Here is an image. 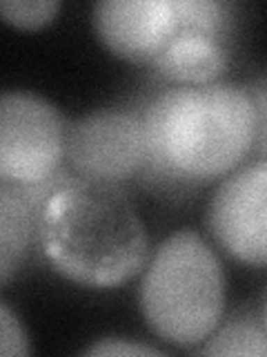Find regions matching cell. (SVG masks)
I'll list each match as a JSON object with an SVG mask.
<instances>
[{
  "label": "cell",
  "mask_w": 267,
  "mask_h": 357,
  "mask_svg": "<svg viewBox=\"0 0 267 357\" xmlns=\"http://www.w3.org/2000/svg\"><path fill=\"white\" fill-rule=\"evenodd\" d=\"M200 355H267V331L261 317L241 312L216 328L198 349Z\"/></svg>",
  "instance_id": "10"
},
{
  "label": "cell",
  "mask_w": 267,
  "mask_h": 357,
  "mask_svg": "<svg viewBox=\"0 0 267 357\" xmlns=\"http://www.w3.org/2000/svg\"><path fill=\"white\" fill-rule=\"evenodd\" d=\"M33 206L18 185H0V284L7 286L33 237Z\"/></svg>",
  "instance_id": "9"
},
{
  "label": "cell",
  "mask_w": 267,
  "mask_h": 357,
  "mask_svg": "<svg viewBox=\"0 0 267 357\" xmlns=\"http://www.w3.org/2000/svg\"><path fill=\"white\" fill-rule=\"evenodd\" d=\"M65 159L81 178L116 183L147 161L143 121L118 109H100L70 123Z\"/></svg>",
  "instance_id": "6"
},
{
  "label": "cell",
  "mask_w": 267,
  "mask_h": 357,
  "mask_svg": "<svg viewBox=\"0 0 267 357\" xmlns=\"http://www.w3.org/2000/svg\"><path fill=\"white\" fill-rule=\"evenodd\" d=\"M29 353H31V349H29L27 333H25V328H22L18 315L3 299L0 301V355L22 357V355H29Z\"/></svg>",
  "instance_id": "13"
},
{
  "label": "cell",
  "mask_w": 267,
  "mask_h": 357,
  "mask_svg": "<svg viewBox=\"0 0 267 357\" xmlns=\"http://www.w3.org/2000/svg\"><path fill=\"white\" fill-rule=\"evenodd\" d=\"M63 114L31 92H5L0 98V176L5 183L33 188L54 178L65 159Z\"/></svg>",
  "instance_id": "4"
},
{
  "label": "cell",
  "mask_w": 267,
  "mask_h": 357,
  "mask_svg": "<svg viewBox=\"0 0 267 357\" xmlns=\"http://www.w3.org/2000/svg\"><path fill=\"white\" fill-rule=\"evenodd\" d=\"M205 223L236 261L267 266V159L241 167L216 188Z\"/></svg>",
  "instance_id": "5"
},
{
  "label": "cell",
  "mask_w": 267,
  "mask_h": 357,
  "mask_svg": "<svg viewBox=\"0 0 267 357\" xmlns=\"http://www.w3.org/2000/svg\"><path fill=\"white\" fill-rule=\"evenodd\" d=\"M248 92L256 107V141L254 148L267 159V78L248 85Z\"/></svg>",
  "instance_id": "14"
},
{
  "label": "cell",
  "mask_w": 267,
  "mask_h": 357,
  "mask_svg": "<svg viewBox=\"0 0 267 357\" xmlns=\"http://www.w3.org/2000/svg\"><path fill=\"white\" fill-rule=\"evenodd\" d=\"M143 130L154 167L205 183L232 174L254 150L256 107L236 83L176 85L147 105Z\"/></svg>",
  "instance_id": "2"
},
{
  "label": "cell",
  "mask_w": 267,
  "mask_h": 357,
  "mask_svg": "<svg viewBox=\"0 0 267 357\" xmlns=\"http://www.w3.org/2000/svg\"><path fill=\"white\" fill-rule=\"evenodd\" d=\"M58 0H3L0 14L7 25L16 29H40L58 16Z\"/></svg>",
  "instance_id": "12"
},
{
  "label": "cell",
  "mask_w": 267,
  "mask_h": 357,
  "mask_svg": "<svg viewBox=\"0 0 267 357\" xmlns=\"http://www.w3.org/2000/svg\"><path fill=\"white\" fill-rule=\"evenodd\" d=\"M100 43L122 61L152 65L181 31L174 0H100L94 7Z\"/></svg>",
  "instance_id": "7"
},
{
  "label": "cell",
  "mask_w": 267,
  "mask_h": 357,
  "mask_svg": "<svg viewBox=\"0 0 267 357\" xmlns=\"http://www.w3.org/2000/svg\"><path fill=\"white\" fill-rule=\"evenodd\" d=\"M83 355H161L159 349H152L147 344H136V342H127V340H98L96 344L87 346V349L81 351Z\"/></svg>",
  "instance_id": "15"
},
{
  "label": "cell",
  "mask_w": 267,
  "mask_h": 357,
  "mask_svg": "<svg viewBox=\"0 0 267 357\" xmlns=\"http://www.w3.org/2000/svg\"><path fill=\"white\" fill-rule=\"evenodd\" d=\"M174 3L183 31L203 33L220 43V33L225 31L227 22V5L218 0H174Z\"/></svg>",
  "instance_id": "11"
},
{
  "label": "cell",
  "mask_w": 267,
  "mask_h": 357,
  "mask_svg": "<svg viewBox=\"0 0 267 357\" xmlns=\"http://www.w3.org/2000/svg\"><path fill=\"white\" fill-rule=\"evenodd\" d=\"M152 67L176 85H207L225 72L227 56L218 40L181 29Z\"/></svg>",
  "instance_id": "8"
},
{
  "label": "cell",
  "mask_w": 267,
  "mask_h": 357,
  "mask_svg": "<svg viewBox=\"0 0 267 357\" xmlns=\"http://www.w3.org/2000/svg\"><path fill=\"white\" fill-rule=\"evenodd\" d=\"M140 312L159 340L198 349L225 310V273L214 248L192 228L172 232L145 266Z\"/></svg>",
  "instance_id": "3"
},
{
  "label": "cell",
  "mask_w": 267,
  "mask_h": 357,
  "mask_svg": "<svg viewBox=\"0 0 267 357\" xmlns=\"http://www.w3.org/2000/svg\"><path fill=\"white\" fill-rule=\"evenodd\" d=\"M36 232L54 271L87 288L125 284L149 257L136 206L109 181L67 178L42 201Z\"/></svg>",
  "instance_id": "1"
},
{
  "label": "cell",
  "mask_w": 267,
  "mask_h": 357,
  "mask_svg": "<svg viewBox=\"0 0 267 357\" xmlns=\"http://www.w3.org/2000/svg\"><path fill=\"white\" fill-rule=\"evenodd\" d=\"M261 321L267 331V290H265V297H263V304H261Z\"/></svg>",
  "instance_id": "16"
}]
</instances>
